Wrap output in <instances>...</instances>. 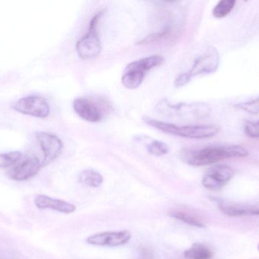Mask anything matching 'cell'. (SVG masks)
Here are the masks:
<instances>
[{
  "instance_id": "6da1fadb",
  "label": "cell",
  "mask_w": 259,
  "mask_h": 259,
  "mask_svg": "<svg viewBox=\"0 0 259 259\" xmlns=\"http://www.w3.org/2000/svg\"><path fill=\"white\" fill-rule=\"evenodd\" d=\"M249 152L240 145L209 146L186 155L187 164L195 167L210 165L231 158H246Z\"/></svg>"
},
{
  "instance_id": "7a4b0ae2",
  "label": "cell",
  "mask_w": 259,
  "mask_h": 259,
  "mask_svg": "<svg viewBox=\"0 0 259 259\" xmlns=\"http://www.w3.org/2000/svg\"><path fill=\"white\" fill-rule=\"evenodd\" d=\"M143 121L148 126L155 128L164 133L170 134L182 138L191 139H204L214 136L219 132V127L214 125H192V126H177L165 123L150 117H143Z\"/></svg>"
},
{
  "instance_id": "3957f363",
  "label": "cell",
  "mask_w": 259,
  "mask_h": 259,
  "mask_svg": "<svg viewBox=\"0 0 259 259\" xmlns=\"http://www.w3.org/2000/svg\"><path fill=\"white\" fill-rule=\"evenodd\" d=\"M155 110L160 115L167 118L195 120L208 117L211 109L205 103H171L168 100L163 99L157 103Z\"/></svg>"
},
{
  "instance_id": "277c9868",
  "label": "cell",
  "mask_w": 259,
  "mask_h": 259,
  "mask_svg": "<svg viewBox=\"0 0 259 259\" xmlns=\"http://www.w3.org/2000/svg\"><path fill=\"white\" fill-rule=\"evenodd\" d=\"M103 13L104 10L100 11L95 14L91 18L88 33L76 44V52L80 59H94L101 53L102 44L97 27Z\"/></svg>"
},
{
  "instance_id": "5b68a950",
  "label": "cell",
  "mask_w": 259,
  "mask_h": 259,
  "mask_svg": "<svg viewBox=\"0 0 259 259\" xmlns=\"http://www.w3.org/2000/svg\"><path fill=\"white\" fill-rule=\"evenodd\" d=\"M14 110L36 118L45 119L50 114L48 102L37 95H29L19 99L11 105Z\"/></svg>"
},
{
  "instance_id": "8992f818",
  "label": "cell",
  "mask_w": 259,
  "mask_h": 259,
  "mask_svg": "<svg viewBox=\"0 0 259 259\" xmlns=\"http://www.w3.org/2000/svg\"><path fill=\"white\" fill-rule=\"evenodd\" d=\"M35 138L44 155L42 167L48 165L60 156L63 149L62 140L48 132H38L35 134Z\"/></svg>"
},
{
  "instance_id": "52a82bcc",
  "label": "cell",
  "mask_w": 259,
  "mask_h": 259,
  "mask_svg": "<svg viewBox=\"0 0 259 259\" xmlns=\"http://www.w3.org/2000/svg\"><path fill=\"white\" fill-rule=\"evenodd\" d=\"M235 175L233 167L226 164L214 166L202 178V186L208 190H219L225 187Z\"/></svg>"
},
{
  "instance_id": "ba28073f",
  "label": "cell",
  "mask_w": 259,
  "mask_h": 259,
  "mask_svg": "<svg viewBox=\"0 0 259 259\" xmlns=\"http://www.w3.org/2000/svg\"><path fill=\"white\" fill-rule=\"evenodd\" d=\"M42 167L39 158L35 156H26L15 164L8 172V175L12 180L23 182L34 177Z\"/></svg>"
},
{
  "instance_id": "9c48e42d",
  "label": "cell",
  "mask_w": 259,
  "mask_h": 259,
  "mask_svg": "<svg viewBox=\"0 0 259 259\" xmlns=\"http://www.w3.org/2000/svg\"><path fill=\"white\" fill-rule=\"evenodd\" d=\"M132 234L128 231H107L90 236L86 240L89 245L102 247H117L124 246L131 241Z\"/></svg>"
},
{
  "instance_id": "30bf717a",
  "label": "cell",
  "mask_w": 259,
  "mask_h": 259,
  "mask_svg": "<svg viewBox=\"0 0 259 259\" xmlns=\"http://www.w3.org/2000/svg\"><path fill=\"white\" fill-rule=\"evenodd\" d=\"M220 57L219 52L214 48L208 49L204 54L201 55L193 62L191 69L187 71L190 77L211 74L219 68Z\"/></svg>"
},
{
  "instance_id": "8fae6325",
  "label": "cell",
  "mask_w": 259,
  "mask_h": 259,
  "mask_svg": "<svg viewBox=\"0 0 259 259\" xmlns=\"http://www.w3.org/2000/svg\"><path fill=\"white\" fill-rule=\"evenodd\" d=\"M74 112L85 121L100 123L103 118V110L91 99L77 97L73 102Z\"/></svg>"
},
{
  "instance_id": "7c38bea8",
  "label": "cell",
  "mask_w": 259,
  "mask_h": 259,
  "mask_svg": "<svg viewBox=\"0 0 259 259\" xmlns=\"http://www.w3.org/2000/svg\"><path fill=\"white\" fill-rule=\"evenodd\" d=\"M35 206L38 209H51L62 214H70L75 212V205L62 199H54L46 195H37L34 199Z\"/></svg>"
},
{
  "instance_id": "4fadbf2b",
  "label": "cell",
  "mask_w": 259,
  "mask_h": 259,
  "mask_svg": "<svg viewBox=\"0 0 259 259\" xmlns=\"http://www.w3.org/2000/svg\"><path fill=\"white\" fill-rule=\"evenodd\" d=\"M219 209L229 217H245L259 215V205H244L227 203L220 199H215Z\"/></svg>"
},
{
  "instance_id": "5bb4252c",
  "label": "cell",
  "mask_w": 259,
  "mask_h": 259,
  "mask_svg": "<svg viewBox=\"0 0 259 259\" xmlns=\"http://www.w3.org/2000/svg\"><path fill=\"white\" fill-rule=\"evenodd\" d=\"M163 62H164V58L162 56L158 55L151 56L131 62L126 66L124 71L134 73L145 79V76L148 71L158 65H161Z\"/></svg>"
},
{
  "instance_id": "9a60e30c",
  "label": "cell",
  "mask_w": 259,
  "mask_h": 259,
  "mask_svg": "<svg viewBox=\"0 0 259 259\" xmlns=\"http://www.w3.org/2000/svg\"><path fill=\"white\" fill-rule=\"evenodd\" d=\"M178 28L174 25H167L162 30L152 33L143 38L137 43V45H149L152 44H159L165 41H175L179 36Z\"/></svg>"
},
{
  "instance_id": "2e32d148",
  "label": "cell",
  "mask_w": 259,
  "mask_h": 259,
  "mask_svg": "<svg viewBox=\"0 0 259 259\" xmlns=\"http://www.w3.org/2000/svg\"><path fill=\"white\" fill-rule=\"evenodd\" d=\"M169 215L176 220H181L195 228H205L206 227L199 214L190 209H186V208L174 209L169 212Z\"/></svg>"
},
{
  "instance_id": "e0dca14e",
  "label": "cell",
  "mask_w": 259,
  "mask_h": 259,
  "mask_svg": "<svg viewBox=\"0 0 259 259\" xmlns=\"http://www.w3.org/2000/svg\"><path fill=\"white\" fill-rule=\"evenodd\" d=\"M78 181L91 188H98L103 183V176L97 170L87 169L79 174Z\"/></svg>"
},
{
  "instance_id": "ac0fdd59",
  "label": "cell",
  "mask_w": 259,
  "mask_h": 259,
  "mask_svg": "<svg viewBox=\"0 0 259 259\" xmlns=\"http://www.w3.org/2000/svg\"><path fill=\"white\" fill-rule=\"evenodd\" d=\"M184 257L187 259H211L213 252L205 245L196 243L184 252Z\"/></svg>"
},
{
  "instance_id": "d6986e66",
  "label": "cell",
  "mask_w": 259,
  "mask_h": 259,
  "mask_svg": "<svg viewBox=\"0 0 259 259\" xmlns=\"http://www.w3.org/2000/svg\"><path fill=\"white\" fill-rule=\"evenodd\" d=\"M237 1L235 0H222L219 2L213 9V16L216 18H223L228 16L232 12Z\"/></svg>"
},
{
  "instance_id": "ffe728a7",
  "label": "cell",
  "mask_w": 259,
  "mask_h": 259,
  "mask_svg": "<svg viewBox=\"0 0 259 259\" xmlns=\"http://www.w3.org/2000/svg\"><path fill=\"white\" fill-rule=\"evenodd\" d=\"M22 158V154L20 152H10L0 153V169L12 168L18 164Z\"/></svg>"
},
{
  "instance_id": "44dd1931",
  "label": "cell",
  "mask_w": 259,
  "mask_h": 259,
  "mask_svg": "<svg viewBox=\"0 0 259 259\" xmlns=\"http://www.w3.org/2000/svg\"><path fill=\"white\" fill-rule=\"evenodd\" d=\"M147 152L154 156H164L168 153L169 147L167 144L163 141H159V140H153L148 144Z\"/></svg>"
},
{
  "instance_id": "7402d4cb",
  "label": "cell",
  "mask_w": 259,
  "mask_h": 259,
  "mask_svg": "<svg viewBox=\"0 0 259 259\" xmlns=\"http://www.w3.org/2000/svg\"><path fill=\"white\" fill-rule=\"evenodd\" d=\"M237 109L245 111L248 114L257 115L259 114V97L255 99L239 103L236 106Z\"/></svg>"
},
{
  "instance_id": "603a6c76",
  "label": "cell",
  "mask_w": 259,
  "mask_h": 259,
  "mask_svg": "<svg viewBox=\"0 0 259 259\" xmlns=\"http://www.w3.org/2000/svg\"><path fill=\"white\" fill-rule=\"evenodd\" d=\"M246 135L252 138H259V121L248 122L244 128Z\"/></svg>"
},
{
  "instance_id": "cb8c5ba5",
  "label": "cell",
  "mask_w": 259,
  "mask_h": 259,
  "mask_svg": "<svg viewBox=\"0 0 259 259\" xmlns=\"http://www.w3.org/2000/svg\"><path fill=\"white\" fill-rule=\"evenodd\" d=\"M191 79L187 72L181 73L179 76H177L174 84L176 88H182L187 85L191 81Z\"/></svg>"
},
{
  "instance_id": "d4e9b609",
  "label": "cell",
  "mask_w": 259,
  "mask_h": 259,
  "mask_svg": "<svg viewBox=\"0 0 259 259\" xmlns=\"http://www.w3.org/2000/svg\"><path fill=\"white\" fill-rule=\"evenodd\" d=\"M138 252V259H155L153 251L147 246H141Z\"/></svg>"
},
{
  "instance_id": "484cf974",
  "label": "cell",
  "mask_w": 259,
  "mask_h": 259,
  "mask_svg": "<svg viewBox=\"0 0 259 259\" xmlns=\"http://www.w3.org/2000/svg\"><path fill=\"white\" fill-rule=\"evenodd\" d=\"M0 259H26L13 251L0 249Z\"/></svg>"
},
{
  "instance_id": "4316f807",
  "label": "cell",
  "mask_w": 259,
  "mask_h": 259,
  "mask_svg": "<svg viewBox=\"0 0 259 259\" xmlns=\"http://www.w3.org/2000/svg\"><path fill=\"white\" fill-rule=\"evenodd\" d=\"M258 250H259V244H258Z\"/></svg>"
}]
</instances>
